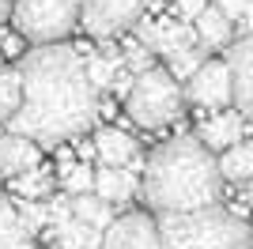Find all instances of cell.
Wrapping results in <instances>:
<instances>
[{
    "mask_svg": "<svg viewBox=\"0 0 253 249\" xmlns=\"http://www.w3.org/2000/svg\"><path fill=\"white\" fill-rule=\"evenodd\" d=\"M114 208H117V204H110L106 197H98L95 189H91V193H76V197H72V211L84 219V223L98 227V230H106V227L117 219V215H114Z\"/></svg>",
    "mask_w": 253,
    "mask_h": 249,
    "instance_id": "ac0fdd59",
    "label": "cell"
},
{
    "mask_svg": "<svg viewBox=\"0 0 253 249\" xmlns=\"http://www.w3.org/2000/svg\"><path fill=\"white\" fill-rule=\"evenodd\" d=\"M95 147H98V163L106 166H125L136 163V140L125 132V128H98L95 132Z\"/></svg>",
    "mask_w": 253,
    "mask_h": 249,
    "instance_id": "2e32d148",
    "label": "cell"
},
{
    "mask_svg": "<svg viewBox=\"0 0 253 249\" xmlns=\"http://www.w3.org/2000/svg\"><path fill=\"white\" fill-rule=\"evenodd\" d=\"M23 106L8 121L11 132L38 140L42 147L68 144L84 136L98 117V87L87 76L80 49L61 42H42L19 61Z\"/></svg>",
    "mask_w": 253,
    "mask_h": 249,
    "instance_id": "6da1fadb",
    "label": "cell"
},
{
    "mask_svg": "<svg viewBox=\"0 0 253 249\" xmlns=\"http://www.w3.org/2000/svg\"><path fill=\"white\" fill-rule=\"evenodd\" d=\"M238 31H242V34H253V0H250V4H246L242 19H238Z\"/></svg>",
    "mask_w": 253,
    "mask_h": 249,
    "instance_id": "83f0119b",
    "label": "cell"
},
{
    "mask_svg": "<svg viewBox=\"0 0 253 249\" xmlns=\"http://www.w3.org/2000/svg\"><path fill=\"white\" fill-rule=\"evenodd\" d=\"M136 166H106V163H98V170H95V193L98 197H106L110 204H128L132 200V193H136Z\"/></svg>",
    "mask_w": 253,
    "mask_h": 249,
    "instance_id": "5bb4252c",
    "label": "cell"
},
{
    "mask_svg": "<svg viewBox=\"0 0 253 249\" xmlns=\"http://www.w3.org/2000/svg\"><path fill=\"white\" fill-rule=\"evenodd\" d=\"M185 98L201 110H227L234 106V72L231 61H204L197 72L185 80Z\"/></svg>",
    "mask_w": 253,
    "mask_h": 249,
    "instance_id": "8992f818",
    "label": "cell"
},
{
    "mask_svg": "<svg viewBox=\"0 0 253 249\" xmlns=\"http://www.w3.org/2000/svg\"><path fill=\"white\" fill-rule=\"evenodd\" d=\"M23 106V72L0 68V124H8Z\"/></svg>",
    "mask_w": 253,
    "mask_h": 249,
    "instance_id": "ffe728a7",
    "label": "cell"
},
{
    "mask_svg": "<svg viewBox=\"0 0 253 249\" xmlns=\"http://www.w3.org/2000/svg\"><path fill=\"white\" fill-rule=\"evenodd\" d=\"M34 166H42V144L8 128L0 136V170H4V177H15L23 170H34Z\"/></svg>",
    "mask_w": 253,
    "mask_h": 249,
    "instance_id": "7c38bea8",
    "label": "cell"
},
{
    "mask_svg": "<svg viewBox=\"0 0 253 249\" xmlns=\"http://www.w3.org/2000/svg\"><path fill=\"white\" fill-rule=\"evenodd\" d=\"M84 0H11V23L31 42H61L76 31Z\"/></svg>",
    "mask_w": 253,
    "mask_h": 249,
    "instance_id": "5b68a950",
    "label": "cell"
},
{
    "mask_svg": "<svg viewBox=\"0 0 253 249\" xmlns=\"http://www.w3.org/2000/svg\"><path fill=\"white\" fill-rule=\"evenodd\" d=\"M246 204L253 208V177H250V181H246Z\"/></svg>",
    "mask_w": 253,
    "mask_h": 249,
    "instance_id": "f546056e",
    "label": "cell"
},
{
    "mask_svg": "<svg viewBox=\"0 0 253 249\" xmlns=\"http://www.w3.org/2000/svg\"><path fill=\"white\" fill-rule=\"evenodd\" d=\"M227 61L234 72V106L253 121V34H242L238 42H231Z\"/></svg>",
    "mask_w": 253,
    "mask_h": 249,
    "instance_id": "8fae6325",
    "label": "cell"
},
{
    "mask_svg": "<svg viewBox=\"0 0 253 249\" xmlns=\"http://www.w3.org/2000/svg\"><path fill=\"white\" fill-rule=\"evenodd\" d=\"M148 0H84L80 23L91 38H114L125 27H136Z\"/></svg>",
    "mask_w": 253,
    "mask_h": 249,
    "instance_id": "52a82bcc",
    "label": "cell"
},
{
    "mask_svg": "<svg viewBox=\"0 0 253 249\" xmlns=\"http://www.w3.org/2000/svg\"><path fill=\"white\" fill-rule=\"evenodd\" d=\"M250 117L242 114V110H238V106H227V110H211V117L208 121L201 124V128H197V136H201L204 144L211 147V151H215V155H219V151H227V147H234L238 144V140H246V132H250Z\"/></svg>",
    "mask_w": 253,
    "mask_h": 249,
    "instance_id": "30bf717a",
    "label": "cell"
},
{
    "mask_svg": "<svg viewBox=\"0 0 253 249\" xmlns=\"http://www.w3.org/2000/svg\"><path fill=\"white\" fill-rule=\"evenodd\" d=\"M219 159L201 136H178L155 147L144 166V204L151 211H197L223 197Z\"/></svg>",
    "mask_w": 253,
    "mask_h": 249,
    "instance_id": "7a4b0ae2",
    "label": "cell"
},
{
    "mask_svg": "<svg viewBox=\"0 0 253 249\" xmlns=\"http://www.w3.org/2000/svg\"><path fill=\"white\" fill-rule=\"evenodd\" d=\"M57 181H61L64 193H91L95 189V170L87 163H80V159H68V163H61V170H57Z\"/></svg>",
    "mask_w": 253,
    "mask_h": 249,
    "instance_id": "44dd1931",
    "label": "cell"
},
{
    "mask_svg": "<svg viewBox=\"0 0 253 249\" xmlns=\"http://www.w3.org/2000/svg\"><path fill=\"white\" fill-rule=\"evenodd\" d=\"M219 170L227 181H250L253 177V140H238L234 147L219 151Z\"/></svg>",
    "mask_w": 253,
    "mask_h": 249,
    "instance_id": "d6986e66",
    "label": "cell"
},
{
    "mask_svg": "<svg viewBox=\"0 0 253 249\" xmlns=\"http://www.w3.org/2000/svg\"><path fill=\"white\" fill-rule=\"evenodd\" d=\"M136 38H144L155 49V57H174V53H181L185 45H193L197 42V27L185 19H170V15H159V19H136Z\"/></svg>",
    "mask_w": 253,
    "mask_h": 249,
    "instance_id": "9c48e42d",
    "label": "cell"
},
{
    "mask_svg": "<svg viewBox=\"0 0 253 249\" xmlns=\"http://www.w3.org/2000/svg\"><path fill=\"white\" fill-rule=\"evenodd\" d=\"M45 234H49V242L57 249H102V238H106V230L84 223L76 211L68 219H61V223H49Z\"/></svg>",
    "mask_w": 253,
    "mask_h": 249,
    "instance_id": "4fadbf2b",
    "label": "cell"
},
{
    "mask_svg": "<svg viewBox=\"0 0 253 249\" xmlns=\"http://www.w3.org/2000/svg\"><path fill=\"white\" fill-rule=\"evenodd\" d=\"M57 185L61 181H57V174H53L49 166H34V170H23V174L11 177L15 197H31V200H49Z\"/></svg>",
    "mask_w": 253,
    "mask_h": 249,
    "instance_id": "e0dca14e",
    "label": "cell"
},
{
    "mask_svg": "<svg viewBox=\"0 0 253 249\" xmlns=\"http://www.w3.org/2000/svg\"><path fill=\"white\" fill-rule=\"evenodd\" d=\"M204 61H208V45H204V42L197 38L193 45H185L181 53H174V57H170V72L178 76V80H189V76L197 72V68H201Z\"/></svg>",
    "mask_w": 253,
    "mask_h": 249,
    "instance_id": "603a6c76",
    "label": "cell"
},
{
    "mask_svg": "<svg viewBox=\"0 0 253 249\" xmlns=\"http://www.w3.org/2000/svg\"><path fill=\"white\" fill-rule=\"evenodd\" d=\"M159 230L163 249H253V230L219 204L197 211H163Z\"/></svg>",
    "mask_w": 253,
    "mask_h": 249,
    "instance_id": "3957f363",
    "label": "cell"
},
{
    "mask_svg": "<svg viewBox=\"0 0 253 249\" xmlns=\"http://www.w3.org/2000/svg\"><path fill=\"white\" fill-rule=\"evenodd\" d=\"M189 102L185 98V87L170 68H155L151 64L148 72H140L132 91L125 94V114L140 124V128H163V124L178 121L181 106Z\"/></svg>",
    "mask_w": 253,
    "mask_h": 249,
    "instance_id": "277c9868",
    "label": "cell"
},
{
    "mask_svg": "<svg viewBox=\"0 0 253 249\" xmlns=\"http://www.w3.org/2000/svg\"><path fill=\"white\" fill-rule=\"evenodd\" d=\"M170 4H174V15L185 19V23H197V19H201V11L208 8V0H170Z\"/></svg>",
    "mask_w": 253,
    "mask_h": 249,
    "instance_id": "484cf974",
    "label": "cell"
},
{
    "mask_svg": "<svg viewBox=\"0 0 253 249\" xmlns=\"http://www.w3.org/2000/svg\"><path fill=\"white\" fill-rule=\"evenodd\" d=\"M151 57H155V49H151L144 38H132V42H125V45H121V61H125L136 76L151 68Z\"/></svg>",
    "mask_w": 253,
    "mask_h": 249,
    "instance_id": "d4e9b609",
    "label": "cell"
},
{
    "mask_svg": "<svg viewBox=\"0 0 253 249\" xmlns=\"http://www.w3.org/2000/svg\"><path fill=\"white\" fill-rule=\"evenodd\" d=\"M102 249H163V230L159 219L148 211H125L106 227Z\"/></svg>",
    "mask_w": 253,
    "mask_h": 249,
    "instance_id": "ba28073f",
    "label": "cell"
},
{
    "mask_svg": "<svg viewBox=\"0 0 253 249\" xmlns=\"http://www.w3.org/2000/svg\"><path fill=\"white\" fill-rule=\"evenodd\" d=\"M121 57H110V53H91L87 57V76H91V83H95L98 91H114V80H117V68H121Z\"/></svg>",
    "mask_w": 253,
    "mask_h": 249,
    "instance_id": "7402d4cb",
    "label": "cell"
},
{
    "mask_svg": "<svg viewBox=\"0 0 253 249\" xmlns=\"http://www.w3.org/2000/svg\"><path fill=\"white\" fill-rule=\"evenodd\" d=\"M0 177H4V170H0Z\"/></svg>",
    "mask_w": 253,
    "mask_h": 249,
    "instance_id": "4dcf8cb0",
    "label": "cell"
},
{
    "mask_svg": "<svg viewBox=\"0 0 253 249\" xmlns=\"http://www.w3.org/2000/svg\"><path fill=\"white\" fill-rule=\"evenodd\" d=\"M193 27H197V38H201L208 49H223V45H231V42H234V27H238V23H234L219 4H208Z\"/></svg>",
    "mask_w": 253,
    "mask_h": 249,
    "instance_id": "9a60e30c",
    "label": "cell"
},
{
    "mask_svg": "<svg viewBox=\"0 0 253 249\" xmlns=\"http://www.w3.org/2000/svg\"><path fill=\"white\" fill-rule=\"evenodd\" d=\"M8 15H11V0H0V23L8 19Z\"/></svg>",
    "mask_w": 253,
    "mask_h": 249,
    "instance_id": "f1b7e54d",
    "label": "cell"
},
{
    "mask_svg": "<svg viewBox=\"0 0 253 249\" xmlns=\"http://www.w3.org/2000/svg\"><path fill=\"white\" fill-rule=\"evenodd\" d=\"M215 4H219L223 11H227V15H231L234 23L242 19V11H246V4H250V0H215Z\"/></svg>",
    "mask_w": 253,
    "mask_h": 249,
    "instance_id": "4316f807",
    "label": "cell"
},
{
    "mask_svg": "<svg viewBox=\"0 0 253 249\" xmlns=\"http://www.w3.org/2000/svg\"><path fill=\"white\" fill-rule=\"evenodd\" d=\"M15 208H19L23 227L38 234V230H49V200H31V197H15Z\"/></svg>",
    "mask_w": 253,
    "mask_h": 249,
    "instance_id": "cb8c5ba5",
    "label": "cell"
}]
</instances>
